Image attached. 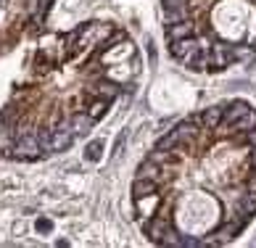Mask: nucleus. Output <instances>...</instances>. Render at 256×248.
Wrapping results in <instances>:
<instances>
[{"mask_svg":"<svg viewBox=\"0 0 256 248\" xmlns=\"http://www.w3.org/2000/svg\"><path fill=\"white\" fill-rule=\"evenodd\" d=\"M158 204H161V196H158V193H150V196H140V198H135V206H138V212L143 214V216H150V214H154Z\"/></svg>","mask_w":256,"mask_h":248,"instance_id":"obj_8","label":"nucleus"},{"mask_svg":"<svg viewBox=\"0 0 256 248\" xmlns=\"http://www.w3.org/2000/svg\"><path fill=\"white\" fill-rule=\"evenodd\" d=\"M92 92H96L98 98L108 100V98H116V95H119V88H116L114 82H98L96 88H92Z\"/></svg>","mask_w":256,"mask_h":248,"instance_id":"obj_17","label":"nucleus"},{"mask_svg":"<svg viewBox=\"0 0 256 248\" xmlns=\"http://www.w3.org/2000/svg\"><path fill=\"white\" fill-rule=\"evenodd\" d=\"M246 111H251V106H248V103H246V100H235L230 108H224V119H222V122L227 124V127H232V124L238 122V119L243 116Z\"/></svg>","mask_w":256,"mask_h":248,"instance_id":"obj_9","label":"nucleus"},{"mask_svg":"<svg viewBox=\"0 0 256 248\" xmlns=\"http://www.w3.org/2000/svg\"><path fill=\"white\" fill-rule=\"evenodd\" d=\"M169 230H172V227H169V219H164V216H150L146 222V235L154 243H161V238H164Z\"/></svg>","mask_w":256,"mask_h":248,"instance_id":"obj_4","label":"nucleus"},{"mask_svg":"<svg viewBox=\"0 0 256 248\" xmlns=\"http://www.w3.org/2000/svg\"><path fill=\"white\" fill-rule=\"evenodd\" d=\"M156 188H158V182H154V180L138 177V180H135V185H132V193H135V198H140V196H150V193H156Z\"/></svg>","mask_w":256,"mask_h":248,"instance_id":"obj_14","label":"nucleus"},{"mask_svg":"<svg viewBox=\"0 0 256 248\" xmlns=\"http://www.w3.org/2000/svg\"><path fill=\"white\" fill-rule=\"evenodd\" d=\"M164 16H166V22H169V24H174V22H185V18H190V3H185V6H174V8H164Z\"/></svg>","mask_w":256,"mask_h":248,"instance_id":"obj_13","label":"nucleus"},{"mask_svg":"<svg viewBox=\"0 0 256 248\" xmlns=\"http://www.w3.org/2000/svg\"><path fill=\"white\" fill-rule=\"evenodd\" d=\"M185 64H188V69H190V72H204L208 66V53L204 50V48H196V50L185 58Z\"/></svg>","mask_w":256,"mask_h":248,"instance_id":"obj_10","label":"nucleus"},{"mask_svg":"<svg viewBox=\"0 0 256 248\" xmlns=\"http://www.w3.org/2000/svg\"><path fill=\"white\" fill-rule=\"evenodd\" d=\"M72 142H74V132L72 130H50V140H48V148L45 150L58 154V150L72 148Z\"/></svg>","mask_w":256,"mask_h":248,"instance_id":"obj_2","label":"nucleus"},{"mask_svg":"<svg viewBox=\"0 0 256 248\" xmlns=\"http://www.w3.org/2000/svg\"><path fill=\"white\" fill-rule=\"evenodd\" d=\"M193 32H196V26H193L190 18H185V22H174V24L166 26V40L174 42V40H182V37H193Z\"/></svg>","mask_w":256,"mask_h":248,"instance_id":"obj_5","label":"nucleus"},{"mask_svg":"<svg viewBox=\"0 0 256 248\" xmlns=\"http://www.w3.org/2000/svg\"><path fill=\"white\" fill-rule=\"evenodd\" d=\"M106 106H108V100H103V98H98L96 103H92V106H90V116H92V122H98L100 116H103V114H106Z\"/></svg>","mask_w":256,"mask_h":248,"instance_id":"obj_20","label":"nucleus"},{"mask_svg":"<svg viewBox=\"0 0 256 248\" xmlns=\"http://www.w3.org/2000/svg\"><path fill=\"white\" fill-rule=\"evenodd\" d=\"M34 230H37V232H53V219L40 216V219L34 222Z\"/></svg>","mask_w":256,"mask_h":248,"instance_id":"obj_22","label":"nucleus"},{"mask_svg":"<svg viewBox=\"0 0 256 248\" xmlns=\"http://www.w3.org/2000/svg\"><path fill=\"white\" fill-rule=\"evenodd\" d=\"M11 150H14L16 158H24V161H34V158H40V154H42L40 140H37L34 135H24Z\"/></svg>","mask_w":256,"mask_h":248,"instance_id":"obj_1","label":"nucleus"},{"mask_svg":"<svg viewBox=\"0 0 256 248\" xmlns=\"http://www.w3.org/2000/svg\"><path fill=\"white\" fill-rule=\"evenodd\" d=\"M196 42H193V37H182V40H174V42H169V53H172V58H180V61H185L188 56H190L196 50Z\"/></svg>","mask_w":256,"mask_h":248,"instance_id":"obj_6","label":"nucleus"},{"mask_svg":"<svg viewBox=\"0 0 256 248\" xmlns=\"http://www.w3.org/2000/svg\"><path fill=\"white\" fill-rule=\"evenodd\" d=\"M158 246H182V240L177 238V232H174V230H169L164 238H161V243H158Z\"/></svg>","mask_w":256,"mask_h":248,"instance_id":"obj_23","label":"nucleus"},{"mask_svg":"<svg viewBox=\"0 0 256 248\" xmlns=\"http://www.w3.org/2000/svg\"><path fill=\"white\" fill-rule=\"evenodd\" d=\"M100 156H103V142L100 140L88 142V148H84V158H88V161H100Z\"/></svg>","mask_w":256,"mask_h":248,"instance_id":"obj_19","label":"nucleus"},{"mask_svg":"<svg viewBox=\"0 0 256 248\" xmlns=\"http://www.w3.org/2000/svg\"><path fill=\"white\" fill-rule=\"evenodd\" d=\"M156 148H161V150H180V148H182V140H180L177 130H169L166 135H161L156 140Z\"/></svg>","mask_w":256,"mask_h":248,"instance_id":"obj_12","label":"nucleus"},{"mask_svg":"<svg viewBox=\"0 0 256 248\" xmlns=\"http://www.w3.org/2000/svg\"><path fill=\"white\" fill-rule=\"evenodd\" d=\"M251 164H254V169H256V148H254V154H251Z\"/></svg>","mask_w":256,"mask_h":248,"instance_id":"obj_27","label":"nucleus"},{"mask_svg":"<svg viewBox=\"0 0 256 248\" xmlns=\"http://www.w3.org/2000/svg\"><path fill=\"white\" fill-rule=\"evenodd\" d=\"M92 124H96V122H92L90 114H77V116L72 119V132H74V135H82V132H88L92 127Z\"/></svg>","mask_w":256,"mask_h":248,"instance_id":"obj_16","label":"nucleus"},{"mask_svg":"<svg viewBox=\"0 0 256 248\" xmlns=\"http://www.w3.org/2000/svg\"><path fill=\"white\" fill-rule=\"evenodd\" d=\"M188 0H164V8H174V6H185Z\"/></svg>","mask_w":256,"mask_h":248,"instance_id":"obj_24","label":"nucleus"},{"mask_svg":"<svg viewBox=\"0 0 256 248\" xmlns=\"http://www.w3.org/2000/svg\"><path fill=\"white\" fill-rule=\"evenodd\" d=\"M224 119V108L222 106H208L204 114H201V124L206 130H216Z\"/></svg>","mask_w":256,"mask_h":248,"instance_id":"obj_7","label":"nucleus"},{"mask_svg":"<svg viewBox=\"0 0 256 248\" xmlns=\"http://www.w3.org/2000/svg\"><path fill=\"white\" fill-rule=\"evenodd\" d=\"M138 177L154 180V182H161V180H164V174H161V166L156 164V161H150V158H146L143 164L138 166Z\"/></svg>","mask_w":256,"mask_h":248,"instance_id":"obj_11","label":"nucleus"},{"mask_svg":"<svg viewBox=\"0 0 256 248\" xmlns=\"http://www.w3.org/2000/svg\"><path fill=\"white\" fill-rule=\"evenodd\" d=\"M230 130H235V132H248V130H256V111L251 108V111H246L243 116L232 124Z\"/></svg>","mask_w":256,"mask_h":248,"instance_id":"obj_15","label":"nucleus"},{"mask_svg":"<svg viewBox=\"0 0 256 248\" xmlns=\"http://www.w3.org/2000/svg\"><path fill=\"white\" fill-rule=\"evenodd\" d=\"M248 190H251V193H256V172L248 177Z\"/></svg>","mask_w":256,"mask_h":248,"instance_id":"obj_26","label":"nucleus"},{"mask_svg":"<svg viewBox=\"0 0 256 248\" xmlns=\"http://www.w3.org/2000/svg\"><path fill=\"white\" fill-rule=\"evenodd\" d=\"M150 161H156L158 166L166 164V161H172V150H161V148H156L154 154H150Z\"/></svg>","mask_w":256,"mask_h":248,"instance_id":"obj_21","label":"nucleus"},{"mask_svg":"<svg viewBox=\"0 0 256 248\" xmlns=\"http://www.w3.org/2000/svg\"><path fill=\"white\" fill-rule=\"evenodd\" d=\"M232 61V53H230V48H227L224 42H216L212 48V53H208V69H224L227 64Z\"/></svg>","mask_w":256,"mask_h":248,"instance_id":"obj_3","label":"nucleus"},{"mask_svg":"<svg viewBox=\"0 0 256 248\" xmlns=\"http://www.w3.org/2000/svg\"><path fill=\"white\" fill-rule=\"evenodd\" d=\"M246 140H248L251 146L256 148V130H248V132H246Z\"/></svg>","mask_w":256,"mask_h":248,"instance_id":"obj_25","label":"nucleus"},{"mask_svg":"<svg viewBox=\"0 0 256 248\" xmlns=\"http://www.w3.org/2000/svg\"><path fill=\"white\" fill-rule=\"evenodd\" d=\"M240 214L243 216H254L256 214V193H246V196H240Z\"/></svg>","mask_w":256,"mask_h":248,"instance_id":"obj_18","label":"nucleus"}]
</instances>
